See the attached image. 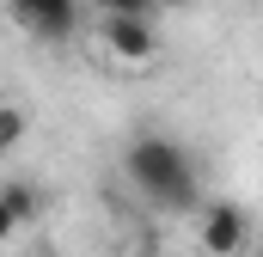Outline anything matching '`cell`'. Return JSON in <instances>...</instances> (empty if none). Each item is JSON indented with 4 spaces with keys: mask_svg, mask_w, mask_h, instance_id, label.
Returning a JSON list of instances; mask_svg holds the SVG:
<instances>
[{
    "mask_svg": "<svg viewBox=\"0 0 263 257\" xmlns=\"http://www.w3.org/2000/svg\"><path fill=\"white\" fill-rule=\"evenodd\" d=\"M98 37H104V49H110L117 62H129V67H147L153 56H159V37H153L147 12H104Z\"/></svg>",
    "mask_w": 263,
    "mask_h": 257,
    "instance_id": "2",
    "label": "cell"
},
{
    "mask_svg": "<svg viewBox=\"0 0 263 257\" xmlns=\"http://www.w3.org/2000/svg\"><path fill=\"white\" fill-rule=\"evenodd\" d=\"M196 239H202L208 257H239L245 239H251V221H245L239 202H208V208L196 214Z\"/></svg>",
    "mask_w": 263,
    "mask_h": 257,
    "instance_id": "3",
    "label": "cell"
},
{
    "mask_svg": "<svg viewBox=\"0 0 263 257\" xmlns=\"http://www.w3.org/2000/svg\"><path fill=\"white\" fill-rule=\"evenodd\" d=\"M18 135H25V111L6 104V111H0V147H18Z\"/></svg>",
    "mask_w": 263,
    "mask_h": 257,
    "instance_id": "6",
    "label": "cell"
},
{
    "mask_svg": "<svg viewBox=\"0 0 263 257\" xmlns=\"http://www.w3.org/2000/svg\"><path fill=\"white\" fill-rule=\"evenodd\" d=\"M257 257H263V245H257Z\"/></svg>",
    "mask_w": 263,
    "mask_h": 257,
    "instance_id": "8",
    "label": "cell"
},
{
    "mask_svg": "<svg viewBox=\"0 0 263 257\" xmlns=\"http://www.w3.org/2000/svg\"><path fill=\"white\" fill-rule=\"evenodd\" d=\"M37 208H43V196H37L31 178H6V184H0V233L31 227V221H37Z\"/></svg>",
    "mask_w": 263,
    "mask_h": 257,
    "instance_id": "5",
    "label": "cell"
},
{
    "mask_svg": "<svg viewBox=\"0 0 263 257\" xmlns=\"http://www.w3.org/2000/svg\"><path fill=\"white\" fill-rule=\"evenodd\" d=\"M12 19L31 25L37 37H73V25H80V0H12Z\"/></svg>",
    "mask_w": 263,
    "mask_h": 257,
    "instance_id": "4",
    "label": "cell"
},
{
    "mask_svg": "<svg viewBox=\"0 0 263 257\" xmlns=\"http://www.w3.org/2000/svg\"><path fill=\"white\" fill-rule=\"evenodd\" d=\"M123 172H129L135 190L147 196V202H159V208H190L196 202V166L165 135H141L129 147V159H123Z\"/></svg>",
    "mask_w": 263,
    "mask_h": 257,
    "instance_id": "1",
    "label": "cell"
},
{
    "mask_svg": "<svg viewBox=\"0 0 263 257\" xmlns=\"http://www.w3.org/2000/svg\"><path fill=\"white\" fill-rule=\"evenodd\" d=\"M98 12H153V0H92Z\"/></svg>",
    "mask_w": 263,
    "mask_h": 257,
    "instance_id": "7",
    "label": "cell"
}]
</instances>
